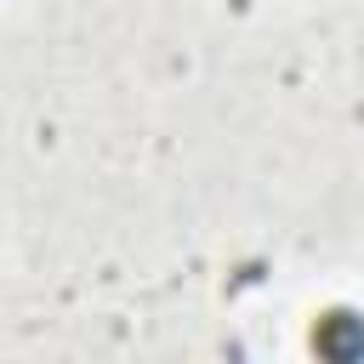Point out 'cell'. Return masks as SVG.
Here are the masks:
<instances>
[{
  "instance_id": "obj_1",
  "label": "cell",
  "mask_w": 364,
  "mask_h": 364,
  "mask_svg": "<svg viewBox=\"0 0 364 364\" xmlns=\"http://www.w3.org/2000/svg\"><path fill=\"white\" fill-rule=\"evenodd\" d=\"M313 353L330 358V364H353V358H364V313H353V307H330V313H318V324H313Z\"/></svg>"
}]
</instances>
